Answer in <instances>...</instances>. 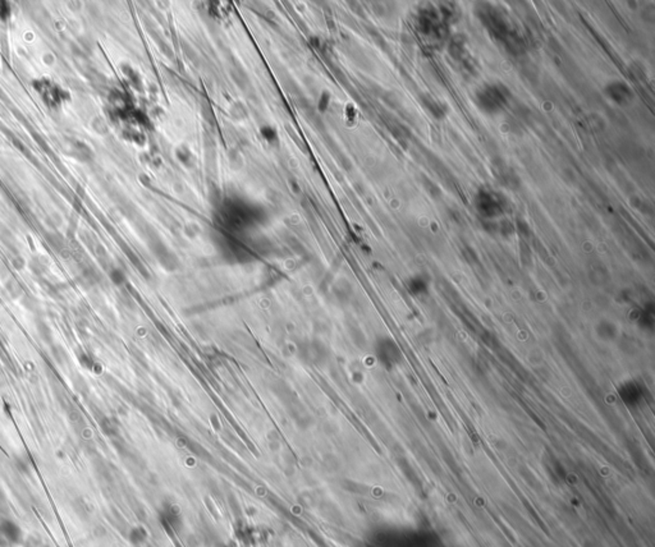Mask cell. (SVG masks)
<instances>
[{"instance_id":"3957f363","label":"cell","mask_w":655,"mask_h":547,"mask_svg":"<svg viewBox=\"0 0 655 547\" xmlns=\"http://www.w3.org/2000/svg\"><path fill=\"white\" fill-rule=\"evenodd\" d=\"M597 334L602 340L610 341V340H613L617 336V327H615V325L610 324V322L602 321L597 326Z\"/></svg>"},{"instance_id":"7a4b0ae2","label":"cell","mask_w":655,"mask_h":547,"mask_svg":"<svg viewBox=\"0 0 655 547\" xmlns=\"http://www.w3.org/2000/svg\"><path fill=\"white\" fill-rule=\"evenodd\" d=\"M21 534V529L17 526H14L13 523H11V522L0 523V546H13L14 543H17L19 541Z\"/></svg>"},{"instance_id":"52a82bcc","label":"cell","mask_w":655,"mask_h":547,"mask_svg":"<svg viewBox=\"0 0 655 547\" xmlns=\"http://www.w3.org/2000/svg\"><path fill=\"white\" fill-rule=\"evenodd\" d=\"M328 104H329V96H328V93H322L321 97H320V102H319L320 110H321V112H322V110H326Z\"/></svg>"},{"instance_id":"6da1fadb","label":"cell","mask_w":655,"mask_h":547,"mask_svg":"<svg viewBox=\"0 0 655 547\" xmlns=\"http://www.w3.org/2000/svg\"><path fill=\"white\" fill-rule=\"evenodd\" d=\"M376 357L383 366L390 369L402 361V353L397 344L390 337H383L376 346Z\"/></svg>"},{"instance_id":"5b68a950","label":"cell","mask_w":655,"mask_h":547,"mask_svg":"<svg viewBox=\"0 0 655 547\" xmlns=\"http://www.w3.org/2000/svg\"><path fill=\"white\" fill-rule=\"evenodd\" d=\"M408 289H410L413 294H421V293L427 292L428 282L427 280H423L421 277H416L410 280V283H408Z\"/></svg>"},{"instance_id":"8992f818","label":"cell","mask_w":655,"mask_h":547,"mask_svg":"<svg viewBox=\"0 0 655 547\" xmlns=\"http://www.w3.org/2000/svg\"><path fill=\"white\" fill-rule=\"evenodd\" d=\"M261 134H263V137L269 142H273L277 140V133H275L274 128L268 127V125L267 127L261 128Z\"/></svg>"},{"instance_id":"277c9868","label":"cell","mask_w":655,"mask_h":547,"mask_svg":"<svg viewBox=\"0 0 655 547\" xmlns=\"http://www.w3.org/2000/svg\"><path fill=\"white\" fill-rule=\"evenodd\" d=\"M619 394L626 401H634L635 399H637L640 396L639 384L634 383V381H629V383L624 384V386L619 389Z\"/></svg>"}]
</instances>
